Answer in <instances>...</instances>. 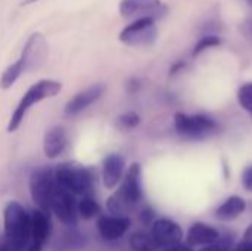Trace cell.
Returning a JSON list of instances; mask_svg holds the SVG:
<instances>
[{
	"label": "cell",
	"mask_w": 252,
	"mask_h": 251,
	"mask_svg": "<svg viewBox=\"0 0 252 251\" xmlns=\"http://www.w3.org/2000/svg\"><path fill=\"white\" fill-rule=\"evenodd\" d=\"M142 167L133 163L124 173L120 188L108 198L106 207L111 215L127 216L142 201Z\"/></svg>",
	"instance_id": "6da1fadb"
},
{
	"label": "cell",
	"mask_w": 252,
	"mask_h": 251,
	"mask_svg": "<svg viewBox=\"0 0 252 251\" xmlns=\"http://www.w3.org/2000/svg\"><path fill=\"white\" fill-rule=\"evenodd\" d=\"M46 50H47V43H46L43 34H40V33L31 34L30 38L27 40L19 58L3 71V74L0 77V87L1 89L12 87L24 72L35 68L44 59Z\"/></svg>",
	"instance_id": "7a4b0ae2"
},
{
	"label": "cell",
	"mask_w": 252,
	"mask_h": 251,
	"mask_svg": "<svg viewBox=\"0 0 252 251\" xmlns=\"http://www.w3.org/2000/svg\"><path fill=\"white\" fill-rule=\"evenodd\" d=\"M61 89H62V84L59 81H56V80L43 78V80H38L37 83H34L24 93V96L18 102L15 111L12 112L9 124H7V132L12 133V132L18 130V127L21 126V123L24 121L27 112L31 109L32 105H35V104H38V102H41L44 99L56 96L61 92Z\"/></svg>",
	"instance_id": "3957f363"
},
{
	"label": "cell",
	"mask_w": 252,
	"mask_h": 251,
	"mask_svg": "<svg viewBox=\"0 0 252 251\" xmlns=\"http://www.w3.org/2000/svg\"><path fill=\"white\" fill-rule=\"evenodd\" d=\"M55 179L59 186L72 192L74 195H90L93 186V176L92 172L74 161L62 163L53 169Z\"/></svg>",
	"instance_id": "277c9868"
},
{
	"label": "cell",
	"mask_w": 252,
	"mask_h": 251,
	"mask_svg": "<svg viewBox=\"0 0 252 251\" xmlns=\"http://www.w3.org/2000/svg\"><path fill=\"white\" fill-rule=\"evenodd\" d=\"M4 235L24 244L25 247L31 240V215L18 203L9 201L3 210Z\"/></svg>",
	"instance_id": "5b68a950"
},
{
	"label": "cell",
	"mask_w": 252,
	"mask_h": 251,
	"mask_svg": "<svg viewBox=\"0 0 252 251\" xmlns=\"http://www.w3.org/2000/svg\"><path fill=\"white\" fill-rule=\"evenodd\" d=\"M174 127L182 138L199 141L214 135L219 129V124L216 123L214 118L205 114L189 115V114L177 112L174 114Z\"/></svg>",
	"instance_id": "8992f818"
},
{
	"label": "cell",
	"mask_w": 252,
	"mask_h": 251,
	"mask_svg": "<svg viewBox=\"0 0 252 251\" xmlns=\"http://www.w3.org/2000/svg\"><path fill=\"white\" fill-rule=\"evenodd\" d=\"M56 179L55 172L50 167H40L35 169L30 176V194L35 206L44 212L50 213V204L53 194L56 191Z\"/></svg>",
	"instance_id": "52a82bcc"
},
{
	"label": "cell",
	"mask_w": 252,
	"mask_h": 251,
	"mask_svg": "<svg viewBox=\"0 0 252 251\" xmlns=\"http://www.w3.org/2000/svg\"><path fill=\"white\" fill-rule=\"evenodd\" d=\"M158 30L154 16H139L120 33V41L127 46H149L157 40Z\"/></svg>",
	"instance_id": "ba28073f"
},
{
	"label": "cell",
	"mask_w": 252,
	"mask_h": 251,
	"mask_svg": "<svg viewBox=\"0 0 252 251\" xmlns=\"http://www.w3.org/2000/svg\"><path fill=\"white\" fill-rule=\"evenodd\" d=\"M77 195L63 189L62 186H56V191L52 198L50 212L66 226H75L78 222V210H77Z\"/></svg>",
	"instance_id": "9c48e42d"
},
{
	"label": "cell",
	"mask_w": 252,
	"mask_h": 251,
	"mask_svg": "<svg viewBox=\"0 0 252 251\" xmlns=\"http://www.w3.org/2000/svg\"><path fill=\"white\" fill-rule=\"evenodd\" d=\"M154 240L157 241L159 249H167L174 244H179L183 238V231L182 228L171 219H157L152 223V231H151Z\"/></svg>",
	"instance_id": "30bf717a"
},
{
	"label": "cell",
	"mask_w": 252,
	"mask_h": 251,
	"mask_svg": "<svg viewBox=\"0 0 252 251\" xmlns=\"http://www.w3.org/2000/svg\"><path fill=\"white\" fill-rule=\"evenodd\" d=\"M161 0H121L120 13L124 18L131 16H154L155 19L165 13Z\"/></svg>",
	"instance_id": "8fae6325"
},
{
	"label": "cell",
	"mask_w": 252,
	"mask_h": 251,
	"mask_svg": "<svg viewBox=\"0 0 252 251\" xmlns=\"http://www.w3.org/2000/svg\"><path fill=\"white\" fill-rule=\"evenodd\" d=\"M105 92V86L102 83L97 84H92L90 87L75 93L65 105V114L68 117H74L78 115L80 112H83L84 109H87L90 105H93L94 102H97L102 95Z\"/></svg>",
	"instance_id": "7c38bea8"
},
{
	"label": "cell",
	"mask_w": 252,
	"mask_h": 251,
	"mask_svg": "<svg viewBox=\"0 0 252 251\" xmlns=\"http://www.w3.org/2000/svg\"><path fill=\"white\" fill-rule=\"evenodd\" d=\"M131 226L128 216H100L97 219V231L105 241L120 240Z\"/></svg>",
	"instance_id": "4fadbf2b"
},
{
	"label": "cell",
	"mask_w": 252,
	"mask_h": 251,
	"mask_svg": "<svg viewBox=\"0 0 252 251\" xmlns=\"http://www.w3.org/2000/svg\"><path fill=\"white\" fill-rule=\"evenodd\" d=\"M68 148V132L63 126H52L43 138V152L47 158H58Z\"/></svg>",
	"instance_id": "5bb4252c"
},
{
	"label": "cell",
	"mask_w": 252,
	"mask_h": 251,
	"mask_svg": "<svg viewBox=\"0 0 252 251\" xmlns=\"http://www.w3.org/2000/svg\"><path fill=\"white\" fill-rule=\"evenodd\" d=\"M126 170V160L120 154H109L103 160L102 182L106 189H114L123 179Z\"/></svg>",
	"instance_id": "9a60e30c"
},
{
	"label": "cell",
	"mask_w": 252,
	"mask_h": 251,
	"mask_svg": "<svg viewBox=\"0 0 252 251\" xmlns=\"http://www.w3.org/2000/svg\"><path fill=\"white\" fill-rule=\"evenodd\" d=\"M220 232L205 223H195L190 226L188 235H186V244L190 247H204L207 244H211L220 238Z\"/></svg>",
	"instance_id": "2e32d148"
},
{
	"label": "cell",
	"mask_w": 252,
	"mask_h": 251,
	"mask_svg": "<svg viewBox=\"0 0 252 251\" xmlns=\"http://www.w3.org/2000/svg\"><path fill=\"white\" fill-rule=\"evenodd\" d=\"M49 234H50V220H49V215L38 210H34L31 213V241L40 243V244H46V241L49 240Z\"/></svg>",
	"instance_id": "e0dca14e"
},
{
	"label": "cell",
	"mask_w": 252,
	"mask_h": 251,
	"mask_svg": "<svg viewBox=\"0 0 252 251\" xmlns=\"http://www.w3.org/2000/svg\"><path fill=\"white\" fill-rule=\"evenodd\" d=\"M245 209H247L245 200L238 195H232L221 206H219V209L216 210V217L223 222H230L238 219L245 212Z\"/></svg>",
	"instance_id": "ac0fdd59"
},
{
	"label": "cell",
	"mask_w": 252,
	"mask_h": 251,
	"mask_svg": "<svg viewBox=\"0 0 252 251\" xmlns=\"http://www.w3.org/2000/svg\"><path fill=\"white\" fill-rule=\"evenodd\" d=\"M130 249L133 251H157L159 250L157 241L154 240L152 234L146 232H134L128 240Z\"/></svg>",
	"instance_id": "d6986e66"
},
{
	"label": "cell",
	"mask_w": 252,
	"mask_h": 251,
	"mask_svg": "<svg viewBox=\"0 0 252 251\" xmlns=\"http://www.w3.org/2000/svg\"><path fill=\"white\" fill-rule=\"evenodd\" d=\"M77 210L78 215L84 219V220H90L93 217H96L100 213V206L90 197V195H84L78 204H77Z\"/></svg>",
	"instance_id": "ffe728a7"
},
{
	"label": "cell",
	"mask_w": 252,
	"mask_h": 251,
	"mask_svg": "<svg viewBox=\"0 0 252 251\" xmlns=\"http://www.w3.org/2000/svg\"><path fill=\"white\" fill-rule=\"evenodd\" d=\"M238 101L239 105L252 114V83H247L244 86H241L239 92H238Z\"/></svg>",
	"instance_id": "44dd1931"
},
{
	"label": "cell",
	"mask_w": 252,
	"mask_h": 251,
	"mask_svg": "<svg viewBox=\"0 0 252 251\" xmlns=\"http://www.w3.org/2000/svg\"><path fill=\"white\" fill-rule=\"evenodd\" d=\"M233 250V240L229 237H220L217 241L204 246L199 251H232Z\"/></svg>",
	"instance_id": "7402d4cb"
},
{
	"label": "cell",
	"mask_w": 252,
	"mask_h": 251,
	"mask_svg": "<svg viewBox=\"0 0 252 251\" xmlns=\"http://www.w3.org/2000/svg\"><path fill=\"white\" fill-rule=\"evenodd\" d=\"M220 43H221V38H220L219 36H204V37H201V40L196 43V46H195V49H193V56L199 55V53L204 52L205 49L219 46Z\"/></svg>",
	"instance_id": "603a6c76"
},
{
	"label": "cell",
	"mask_w": 252,
	"mask_h": 251,
	"mask_svg": "<svg viewBox=\"0 0 252 251\" xmlns=\"http://www.w3.org/2000/svg\"><path fill=\"white\" fill-rule=\"evenodd\" d=\"M118 124L123 129H134L140 124V117L136 112H126L118 117Z\"/></svg>",
	"instance_id": "cb8c5ba5"
},
{
	"label": "cell",
	"mask_w": 252,
	"mask_h": 251,
	"mask_svg": "<svg viewBox=\"0 0 252 251\" xmlns=\"http://www.w3.org/2000/svg\"><path fill=\"white\" fill-rule=\"evenodd\" d=\"M25 246L6 237L3 234V237H0V251H24Z\"/></svg>",
	"instance_id": "d4e9b609"
},
{
	"label": "cell",
	"mask_w": 252,
	"mask_h": 251,
	"mask_svg": "<svg viewBox=\"0 0 252 251\" xmlns=\"http://www.w3.org/2000/svg\"><path fill=\"white\" fill-rule=\"evenodd\" d=\"M140 220H142L145 225L154 223V220H155V212H154L151 207H145V209L140 212Z\"/></svg>",
	"instance_id": "484cf974"
},
{
	"label": "cell",
	"mask_w": 252,
	"mask_h": 251,
	"mask_svg": "<svg viewBox=\"0 0 252 251\" xmlns=\"http://www.w3.org/2000/svg\"><path fill=\"white\" fill-rule=\"evenodd\" d=\"M242 185L247 191L252 192V166H248L242 173Z\"/></svg>",
	"instance_id": "4316f807"
},
{
	"label": "cell",
	"mask_w": 252,
	"mask_h": 251,
	"mask_svg": "<svg viewBox=\"0 0 252 251\" xmlns=\"http://www.w3.org/2000/svg\"><path fill=\"white\" fill-rule=\"evenodd\" d=\"M164 251H195V250H193V247H190L189 244H182V243H179V244H174V246H171V247H167Z\"/></svg>",
	"instance_id": "83f0119b"
},
{
	"label": "cell",
	"mask_w": 252,
	"mask_h": 251,
	"mask_svg": "<svg viewBox=\"0 0 252 251\" xmlns=\"http://www.w3.org/2000/svg\"><path fill=\"white\" fill-rule=\"evenodd\" d=\"M43 244H40V243H35V241H31V244H28L27 246V250L25 251H41L43 250Z\"/></svg>",
	"instance_id": "f1b7e54d"
},
{
	"label": "cell",
	"mask_w": 252,
	"mask_h": 251,
	"mask_svg": "<svg viewBox=\"0 0 252 251\" xmlns=\"http://www.w3.org/2000/svg\"><path fill=\"white\" fill-rule=\"evenodd\" d=\"M244 33H245L247 37H251L252 38V19L247 21V24L244 25Z\"/></svg>",
	"instance_id": "f546056e"
},
{
	"label": "cell",
	"mask_w": 252,
	"mask_h": 251,
	"mask_svg": "<svg viewBox=\"0 0 252 251\" xmlns=\"http://www.w3.org/2000/svg\"><path fill=\"white\" fill-rule=\"evenodd\" d=\"M127 87H128V90H130V92H136V90L140 87V84H139V81H137V80H131V81L128 83V86H127Z\"/></svg>",
	"instance_id": "4dcf8cb0"
},
{
	"label": "cell",
	"mask_w": 252,
	"mask_h": 251,
	"mask_svg": "<svg viewBox=\"0 0 252 251\" xmlns=\"http://www.w3.org/2000/svg\"><path fill=\"white\" fill-rule=\"evenodd\" d=\"M244 241H250V243H252V225H250V226L247 228V231H245V234H244Z\"/></svg>",
	"instance_id": "1f68e13d"
},
{
	"label": "cell",
	"mask_w": 252,
	"mask_h": 251,
	"mask_svg": "<svg viewBox=\"0 0 252 251\" xmlns=\"http://www.w3.org/2000/svg\"><path fill=\"white\" fill-rule=\"evenodd\" d=\"M35 1H38V0H22V1H21V4H22V6H25V4H31V3H35Z\"/></svg>",
	"instance_id": "d6a6232c"
},
{
	"label": "cell",
	"mask_w": 252,
	"mask_h": 251,
	"mask_svg": "<svg viewBox=\"0 0 252 251\" xmlns=\"http://www.w3.org/2000/svg\"><path fill=\"white\" fill-rule=\"evenodd\" d=\"M248 3H250V6H252V0H247Z\"/></svg>",
	"instance_id": "836d02e7"
}]
</instances>
